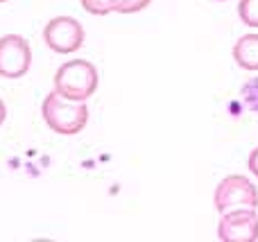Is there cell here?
<instances>
[{"label":"cell","instance_id":"obj_5","mask_svg":"<svg viewBox=\"0 0 258 242\" xmlns=\"http://www.w3.org/2000/svg\"><path fill=\"white\" fill-rule=\"evenodd\" d=\"M32 50L21 34L0 36V77L18 79L30 70Z\"/></svg>","mask_w":258,"mask_h":242},{"label":"cell","instance_id":"obj_13","mask_svg":"<svg viewBox=\"0 0 258 242\" xmlns=\"http://www.w3.org/2000/svg\"><path fill=\"white\" fill-rule=\"evenodd\" d=\"M5 118H7V107H5V102L0 100V125L5 122Z\"/></svg>","mask_w":258,"mask_h":242},{"label":"cell","instance_id":"obj_6","mask_svg":"<svg viewBox=\"0 0 258 242\" xmlns=\"http://www.w3.org/2000/svg\"><path fill=\"white\" fill-rule=\"evenodd\" d=\"M218 238L224 242H254L258 240V213L256 208L224 213L218 224Z\"/></svg>","mask_w":258,"mask_h":242},{"label":"cell","instance_id":"obj_12","mask_svg":"<svg viewBox=\"0 0 258 242\" xmlns=\"http://www.w3.org/2000/svg\"><path fill=\"white\" fill-rule=\"evenodd\" d=\"M247 166H249V172H251V175L258 177V147L251 149L249 158H247Z\"/></svg>","mask_w":258,"mask_h":242},{"label":"cell","instance_id":"obj_14","mask_svg":"<svg viewBox=\"0 0 258 242\" xmlns=\"http://www.w3.org/2000/svg\"><path fill=\"white\" fill-rule=\"evenodd\" d=\"M0 3H7V0H0Z\"/></svg>","mask_w":258,"mask_h":242},{"label":"cell","instance_id":"obj_7","mask_svg":"<svg viewBox=\"0 0 258 242\" xmlns=\"http://www.w3.org/2000/svg\"><path fill=\"white\" fill-rule=\"evenodd\" d=\"M233 59L245 70H258V34H245L233 45Z\"/></svg>","mask_w":258,"mask_h":242},{"label":"cell","instance_id":"obj_11","mask_svg":"<svg viewBox=\"0 0 258 242\" xmlns=\"http://www.w3.org/2000/svg\"><path fill=\"white\" fill-rule=\"evenodd\" d=\"M150 3H152V0H122L120 12H118V14H136V12H143V9H145Z\"/></svg>","mask_w":258,"mask_h":242},{"label":"cell","instance_id":"obj_3","mask_svg":"<svg viewBox=\"0 0 258 242\" xmlns=\"http://www.w3.org/2000/svg\"><path fill=\"white\" fill-rule=\"evenodd\" d=\"M213 202H215V208L220 211V215L231 211H240V208H258V190L247 177L231 175V177H224L218 184Z\"/></svg>","mask_w":258,"mask_h":242},{"label":"cell","instance_id":"obj_1","mask_svg":"<svg viewBox=\"0 0 258 242\" xmlns=\"http://www.w3.org/2000/svg\"><path fill=\"white\" fill-rule=\"evenodd\" d=\"M41 113H43L45 125L61 136L80 134L89 122V107L84 102L63 98L57 91L45 95L43 104H41Z\"/></svg>","mask_w":258,"mask_h":242},{"label":"cell","instance_id":"obj_4","mask_svg":"<svg viewBox=\"0 0 258 242\" xmlns=\"http://www.w3.org/2000/svg\"><path fill=\"white\" fill-rule=\"evenodd\" d=\"M43 41L52 52L71 54L80 50L84 43V27L73 16H57L45 25Z\"/></svg>","mask_w":258,"mask_h":242},{"label":"cell","instance_id":"obj_10","mask_svg":"<svg viewBox=\"0 0 258 242\" xmlns=\"http://www.w3.org/2000/svg\"><path fill=\"white\" fill-rule=\"evenodd\" d=\"M240 98H242V102H245V107L249 109V111L258 113V77H251V79H247L245 84H242Z\"/></svg>","mask_w":258,"mask_h":242},{"label":"cell","instance_id":"obj_8","mask_svg":"<svg viewBox=\"0 0 258 242\" xmlns=\"http://www.w3.org/2000/svg\"><path fill=\"white\" fill-rule=\"evenodd\" d=\"M122 0H82V7L84 12L95 14V16H104V14L111 12H120Z\"/></svg>","mask_w":258,"mask_h":242},{"label":"cell","instance_id":"obj_2","mask_svg":"<svg viewBox=\"0 0 258 242\" xmlns=\"http://www.w3.org/2000/svg\"><path fill=\"white\" fill-rule=\"evenodd\" d=\"M98 68L86 59H73L54 72V91L77 102H86L98 91Z\"/></svg>","mask_w":258,"mask_h":242},{"label":"cell","instance_id":"obj_9","mask_svg":"<svg viewBox=\"0 0 258 242\" xmlns=\"http://www.w3.org/2000/svg\"><path fill=\"white\" fill-rule=\"evenodd\" d=\"M238 16L247 27L258 30V0H240L238 3Z\"/></svg>","mask_w":258,"mask_h":242}]
</instances>
